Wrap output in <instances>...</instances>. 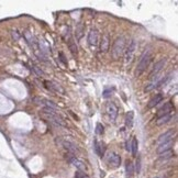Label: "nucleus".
<instances>
[{"label":"nucleus","instance_id":"1","mask_svg":"<svg viewBox=\"0 0 178 178\" xmlns=\"http://www.w3.org/2000/svg\"><path fill=\"white\" fill-rule=\"evenodd\" d=\"M41 115L42 117H44L46 120H48L50 122H52L53 124H55V125L67 126L64 118L58 113V110L51 109V108H43L41 111Z\"/></svg>","mask_w":178,"mask_h":178},{"label":"nucleus","instance_id":"2","mask_svg":"<svg viewBox=\"0 0 178 178\" xmlns=\"http://www.w3.org/2000/svg\"><path fill=\"white\" fill-rule=\"evenodd\" d=\"M125 46H126V40L124 36H120L118 37L117 40L113 43V46H112L111 50V55L115 59L120 58L121 56L124 54V51H125Z\"/></svg>","mask_w":178,"mask_h":178},{"label":"nucleus","instance_id":"3","mask_svg":"<svg viewBox=\"0 0 178 178\" xmlns=\"http://www.w3.org/2000/svg\"><path fill=\"white\" fill-rule=\"evenodd\" d=\"M56 144L61 146V147H63L66 153H71L73 155L76 156V154L79 153V150H78L77 145L75 144L74 142H71V140H68V139H65V137H57L56 139Z\"/></svg>","mask_w":178,"mask_h":178},{"label":"nucleus","instance_id":"4","mask_svg":"<svg viewBox=\"0 0 178 178\" xmlns=\"http://www.w3.org/2000/svg\"><path fill=\"white\" fill-rule=\"evenodd\" d=\"M152 57L153 56H152V52H151V51H146V52H144V54L141 56L140 62L137 64L136 71H135L136 76H140V75L147 68V66L150 65L151 61H152Z\"/></svg>","mask_w":178,"mask_h":178},{"label":"nucleus","instance_id":"5","mask_svg":"<svg viewBox=\"0 0 178 178\" xmlns=\"http://www.w3.org/2000/svg\"><path fill=\"white\" fill-rule=\"evenodd\" d=\"M135 50H136V42L132 40L129 43L128 47L125 48V51H124V61H125V63H130L132 61L134 53H135Z\"/></svg>","mask_w":178,"mask_h":178},{"label":"nucleus","instance_id":"6","mask_svg":"<svg viewBox=\"0 0 178 178\" xmlns=\"http://www.w3.org/2000/svg\"><path fill=\"white\" fill-rule=\"evenodd\" d=\"M106 111H107L108 117L110 119V121H111V122H115L117 117H118V111H119L118 107H117L113 102H108Z\"/></svg>","mask_w":178,"mask_h":178},{"label":"nucleus","instance_id":"7","mask_svg":"<svg viewBox=\"0 0 178 178\" xmlns=\"http://www.w3.org/2000/svg\"><path fill=\"white\" fill-rule=\"evenodd\" d=\"M34 104H37V106H40L42 108H51V109H55L57 110V107H56L55 104H53L52 101L47 100V99H45V98H41V97H35L33 99Z\"/></svg>","mask_w":178,"mask_h":178},{"label":"nucleus","instance_id":"8","mask_svg":"<svg viewBox=\"0 0 178 178\" xmlns=\"http://www.w3.org/2000/svg\"><path fill=\"white\" fill-rule=\"evenodd\" d=\"M99 42V33L96 29H91L88 33V44L91 48H95Z\"/></svg>","mask_w":178,"mask_h":178},{"label":"nucleus","instance_id":"9","mask_svg":"<svg viewBox=\"0 0 178 178\" xmlns=\"http://www.w3.org/2000/svg\"><path fill=\"white\" fill-rule=\"evenodd\" d=\"M165 64H166V59H165V58L158 61V62H157V63L154 65V68H153V71H151V74H150V77L153 79L154 77L158 76V75H160V73L162 71V69L164 68V66H165Z\"/></svg>","mask_w":178,"mask_h":178},{"label":"nucleus","instance_id":"10","mask_svg":"<svg viewBox=\"0 0 178 178\" xmlns=\"http://www.w3.org/2000/svg\"><path fill=\"white\" fill-rule=\"evenodd\" d=\"M108 164L110 165L111 167H115V168H117V167L120 166V164H121V157L117 154V153H110L109 155H108Z\"/></svg>","mask_w":178,"mask_h":178},{"label":"nucleus","instance_id":"11","mask_svg":"<svg viewBox=\"0 0 178 178\" xmlns=\"http://www.w3.org/2000/svg\"><path fill=\"white\" fill-rule=\"evenodd\" d=\"M174 135H175V131L173 130H169L165 132L164 134H162L158 139H157V145H160L163 144V143H166L168 141H171V140H174Z\"/></svg>","mask_w":178,"mask_h":178},{"label":"nucleus","instance_id":"12","mask_svg":"<svg viewBox=\"0 0 178 178\" xmlns=\"http://www.w3.org/2000/svg\"><path fill=\"white\" fill-rule=\"evenodd\" d=\"M173 111H174V107H173L171 102H166V104H164L163 107L157 111V118L163 117V115H171V113H173Z\"/></svg>","mask_w":178,"mask_h":178},{"label":"nucleus","instance_id":"13","mask_svg":"<svg viewBox=\"0 0 178 178\" xmlns=\"http://www.w3.org/2000/svg\"><path fill=\"white\" fill-rule=\"evenodd\" d=\"M44 86L46 87V88L50 90V91H52V93H64V89L61 87L59 85H57V84H55V82H48V80H45L44 82Z\"/></svg>","mask_w":178,"mask_h":178},{"label":"nucleus","instance_id":"14","mask_svg":"<svg viewBox=\"0 0 178 178\" xmlns=\"http://www.w3.org/2000/svg\"><path fill=\"white\" fill-rule=\"evenodd\" d=\"M173 145H174V140H171V141H168L166 143H163V144H160L157 146V153L158 154H162L164 152H167V151H171V147H173Z\"/></svg>","mask_w":178,"mask_h":178},{"label":"nucleus","instance_id":"15","mask_svg":"<svg viewBox=\"0 0 178 178\" xmlns=\"http://www.w3.org/2000/svg\"><path fill=\"white\" fill-rule=\"evenodd\" d=\"M109 45H110V39H109V35L108 34H104L102 39H101L100 42V51L102 53L108 52L109 50Z\"/></svg>","mask_w":178,"mask_h":178},{"label":"nucleus","instance_id":"16","mask_svg":"<svg viewBox=\"0 0 178 178\" xmlns=\"http://www.w3.org/2000/svg\"><path fill=\"white\" fill-rule=\"evenodd\" d=\"M162 101H163V95L157 93V95H155L151 100L148 101L147 108H154L155 106H157V104H160V102H162Z\"/></svg>","mask_w":178,"mask_h":178},{"label":"nucleus","instance_id":"17","mask_svg":"<svg viewBox=\"0 0 178 178\" xmlns=\"http://www.w3.org/2000/svg\"><path fill=\"white\" fill-rule=\"evenodd\" d=\"M171 117H173L171 113V115H163V117H160V118L156 120V124H157V125H163V124L171 121Z\"/></svg>","mask_w":178,"mask_h":178},{"label":"nucleus","instance_id":"18","mask_svg":"<svg viewBox=\"0 0 178 178\" xmlns=\"http://www.w3.org/2000/svg\"><path fill=\"white\" fill-rule=\"evenodd\" d=\"M95 151L99 156H102L104 154V144H100L98 141H95Z\"/></svg>","mask_w":178,"mask_h":178},{"label":"nucleus","instance_id":"19","mask_svg":"<svg viewBox=\"0 0 178 178\" xmlns=\"http://www.w3.org/2000/svg\"><path fill=\"white\" fill-rule=\"evenodd\" d=\"M125 171H126V175H128V177H132V176H133L134 166H133V164H132V162H126Z\"/></svg>","mask_w":178,"mask_h":178},{"label":"nucleus","instance_id":"20","mask_svg":"<svg viewBox=\"0 0 178 178\" xmlns=\"http://www.w3.org/2000/svg\"><path fill=\"white\" fill-rule=\"evenodd\" d=\"M130 147H131V152H132V154H133V155H136L137 148H139V142H137V140L135 137L132 139V143H131Z\"/></svg>","mask_w":178,"mask_h":178},{"label":"nucleus","instance_id":"21","mask_svg":"<svg viewBox=\"0 0 178 178\" xmlns=\"http://www.w3.org/2000/svg\"><path fill=\"white\" fill-rule=\"evenodd\" d=\"M84 26H82V23H78V26H76V37H77L78 40H80L82 36V34H84Z\"/></svg>","mask_w":178,"mask_h":178},{"label":"nucleus","instance_id":"22","mask_svg":"<svg viewBox=\"0 0 178 178\" xmlns=\"http://www.w3.org/2000/svg\"><path fill=\"white\" fill-rule=\"evenodd\" d=\"M125 124H126V126H129V128H131V126H132V124H133V112H132V111L129 112V113L126 115V117H125Z\"/></svg>","mask_w":178,"mask_h":178},{"label":"nucleus","instance_id":"23","mask_svg":"<svg viewBox=\"0 0 178 178\" xmlns=\"http://www.w3.org/2000/svg\"><path fill=\"white\" fill-rule=\"evenodd\" d=\"M174 155V153L171 151H167V152H164L162 153V154H160V157L162 158V160H168V158H171V156Z\"/></svg>","mask_w":178,"mask_h":178},{"label":"nucleus","instance_id":"24","mask_svg":"<svg viewBox=\"0 0 178 178\" xmlns=\"http://www.w3.org/2000/svg\"><path fill=\"white\" fill-rule=\"evenodd\" d=\"M104 125L101 124V123H97L96 125V133L99 134V135H101V134H104Z\"/></svg>","mask_w":178,"mask_h":178},{"label":"nucleus","instance_id":"25","mask_svg":"<svg viewBox=\"0 0 178 178\" xmlns=\"http://www.w3.org/2000/svg\"><path fill=\"white\" fill-rule=\"evenodd\" d=\"M75 178H86L85 171H76V174H75Z\"/></svg>","mask_w":178,"mask_h":178},{"label":"nucleus","instance_id":"26","mask_svg":"<svg viewBox=\"0 0 178 178\" xmlns=\"http://www.w3.org/2000/svg\"><path fill=\"white\" fill-rule=\"evenodd\" d=\"M12 36H13V39H15V41H17V40H19V39H20V34H19L17 31H12Z\"/></svg>","mask_w":178,"mask_h":178},{"label":"nucleus","instance_id":"27","mask_svg":"<svg viewBox=\"0 0 178 178\" xmlns=\"http://www.w3.org/2000/svg\"><path fill=\"white\" fill-rule=\"evenodd\" d=\"M140 169H141V166H140V160H137L136 162V171L140 173Z\"/></svg>","mask_w":178,"mask_h":178}]
</instances>
